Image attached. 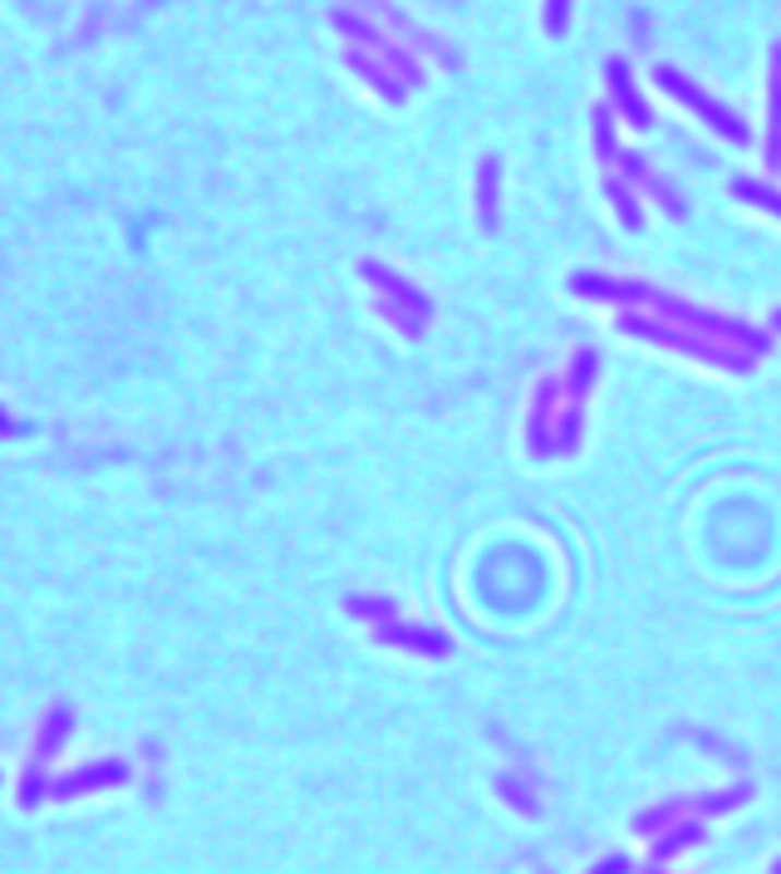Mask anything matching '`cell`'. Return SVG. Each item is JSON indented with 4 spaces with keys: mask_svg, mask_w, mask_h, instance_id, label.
Wrapping results in <instances>:
<instances>
[{
    "mask_svg": "<svg viewBox=\"0 0 781 874\" xmlns=\"http://www.w3.org/2000/svg\"><path fill=\"white\" fill-rule=\"evenodd\" d=\"M565 5H570V0H551V5H545V20H551V29H555V35H561V29H565Z\"/></svg>",
    "mask_w": 781,
    "mask_h": 874,
    "instance_id": "1",
    "label": "cell"
}]
</instances>
